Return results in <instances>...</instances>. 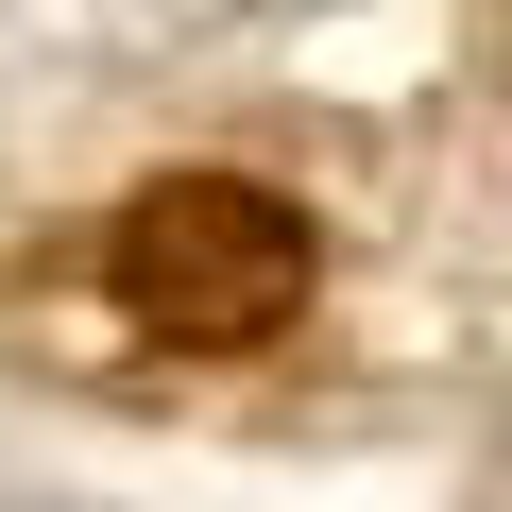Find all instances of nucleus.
<instances>
[{
	"label": "nucleus",
	"instance_id": "1",
	"mask_svg": "<svg viewBox=\"0 0 512 512\" xmlns=\"http://www.w3.org/2000/svg\"><path fill=\"white\" fill-rule=\"evenodd\" d=\"M103 256H120V308H137L154 342H188V359L274 342V325L308 308V222H291L274 188H239V171H171V188H137Z\"/></svg>",
	"mask_w": 512,
	"mask_h": 512
}]
</instances>
